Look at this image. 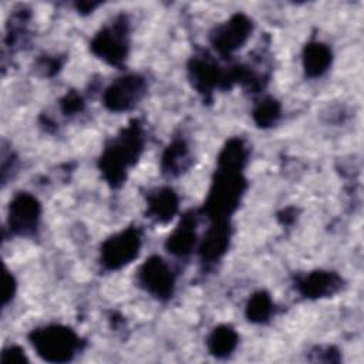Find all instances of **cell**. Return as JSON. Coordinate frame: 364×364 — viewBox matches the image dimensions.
Listing matches in <instances>:
<instances>
[{"label":"cell","mask_w":364,"mask_h":364,"mask_svg":"<svg viewBox=\"0 0 364 364\" xmlns=\"http://www.w3.org/2000/svg\"><path fill=\"white\" fill-rule=\"evenodd\" d=\"M33 343L38 351L50 361L69 360L76 349L77 340L73 333L67 329L50 327L38 331Z\"/></svg>","instance_id":"cell-1"},{"label":"cell","mask_w":364,"mask_h":364,"mask_svg":"<svg viewBox=\"0 0 364 364\" xmlns=\"http://www.w3.org/2000/svg\"><path fill=\"white\" fill-rule=\"evenodd\" d=\"M138 236L134 232H124L110 239L104 247V260L110 267L129 263L138 252Z\"/></svg>","instance_id":"cell-2"},{"label":"cell","mask_w":364,"mask_h":364,"mask_svg":"<svg viewBox=\"0 0 364 364\" xmlns=\"http://www.w3.org/2000/svg\"><path fill=\"white\" fill-rule=\"evenodd\" d=\"M142 83L137 77H127L115 83L106 94V103L113 110H126L138 100Z\"/></svg>","instance_id":"cell-3"},{"label":"cell","mask_w":364,"mask_h":364,"mask_svg":"<svg viewBox=\"0 0 364 364\" xmlns=\"http://www.w3.org/2000/svg\"><path fill=\"white\" fill-rule=\"evenodd\" d=\"M39 218V205L30 197L17 198L10 209V225L20 232L32 231Z\"/></svg>","instance_id":"cell-4"},{"label":"cell","mask_w":364,"mask_h":364,"mask_svg":"<svg viewBox=\"0 0 364 364\" xmlns=\"http://www.w3.org/2000/svg\"><path fill=\"white\" fill-rule=\"evenodd\" d=\"M142 282L147 288L160 296H167L172 288L169 270L160 259L149 260L142 269Z\"/></svg>","instance_id":"cell-5"},{"label":"cell","mask_w":364,"mask_h":364,"mask_svg":"<svg viewBox=\"0 0 364 364\" xmlns=\"http://www.w3.org/2000/svg\"><path fill=\"white\" fill-rule=\"evenodd\" d=\"M228 175H225L220 182H217V191L212 194V205L217 210H229V208L236 202L238 194H239V184L238 178H232L231 172L226 171Z\"/></svg>","instance_id":"cell-6"},{"label":"cell","mask_w":364,"mask_h":364,"mask_svg":"<svg viewBox=\"0 0 364 364\" xmlns=\"http://www.w3.org/2000/svg\"><path fill=\"white\" fill-rule=\"evenodd\" d=\"M248 30H249V24L247 20H244L242 17L233 19L218 36L217 39L218 47L228 51L238 47L248 36Z\"/></svg>","instance_id":"cell-7"},{"label":"cell","mask_w":364,"mask_h":364,"mask_svg":"<svg viewBox=\"0 0 364 364\" xmlns=\"http://www.w3.org/2000/svg\"><path fill=\"white\" fill-rule=\"evenodd\" d=\"M330 63V53L322 44H313L306 51V70L312 76H317L326 70Z\"/></svg>","instance_id":"cell-8"},{"label":"cell","mask_w":364,"mask_h":364,"mask_svg":"<svg viewBox=\"0 0 364 364\" xmlns=\"http://www.w3.org/2000/svg\"><path fill=\"white\" fill-rule=\"evenodd\" d=\"M94 49L104 56L106 58H110L111 62H117V60L123 58L121 56L124 54V47H123V42H119V39L113 35H101L96 43H94Z\"/></svg>","instance_id":"cell-9"},{"label":"cell","mask_w":364,"mask_h":364,"mask_svg":"<svg viewBox=\"0 0 364 364\" xmlns=\"http://www.w3.org/2000/svg\"><path fill=\"white\" fill-rule=\"evenodd\" d=\"M210 351L217 356H224L228 354L229 351L233 350L236 345V335L228 329V327H221L215 330L214 335L210 338Z\"/></svg>","instance_id":"cell-10"},{"label":"cell","mask_w":364,"mask_h":364,"mask_svg":"<svg viewBox=\"0 0 364 364\" xmlns=\"http://www.w3.org/2000/svg\"><path fill=\"white\" fill-rule=\"evenodd\" d=\"M228 232L222 228H215L209 231L208 236L204 240V255L208 258H217L224 252L228 244Z\"/></svg>","instance_id":"cell-11"},{"label":"cell","mask_w":364,"mask_h":364,"mask_svg":"<svg viewBox=\"0 0 364 364\" xmlns=\"http://www.w3.org/2000/svg\"><path fill=\"white\" fill-rule=\"evenodd\" d=\"M336 282L335 278L326 275V273H316V275H312L306 283H305V293L311 296H320L330 293L333 289H335Z\"/></svg>","instance_id":"cell-12"},{"label":"cell","mask_w":364,"mask_h":364,"mask_svg":"<svg viewBox=\"0 0 364 364\" xmlns=\"http://www.w3.org/2000/svg\"><path fill=\"white\" fill-rule=\"evenodd\" d=\"M151 206H153V212L160 220L169 218L176 209V199L172 192L164 191L153 201Z\"/></svg>","instance_id":"cell-13"},{"label":"cell","mask_w":364,"mask_h":364,"mask_svg":"<svg viewBox=\"0 0 364 364\" xmlns=\"http://www.w3.org/2000/svg\"><path fill=\"white\" fill-rule=\"evenodd\" d=\"M194 232L184 226V228H181L169 240V245L172 248V252H178V254H184V252H188L191 245H192V242H194Z\"/></svg>","instance_id":"cell-14"},{"label":"cell","mask_w":364,"mask_h":364,"mask_svg":"<svg viewBox=\"0 0 364 364\" xmlns=\"http://www.w3.org/2000/svg\"><path fill=\"white\" fill-rule=\"evenodd\" d=\"M270 313V300L267 296L259 295L254 297L249 305V316L252 320H263Z\"/></svg>","instance_id":"cell-15"},{"label":"cell","mask_w":364,"mask_h":364,"mask_svg":"<svg viewBox=\"0 0 364 364\" xmlns=\"http://www.w3.org/2000/svg\"><path fill=\"white\" fill-rule=\"evenodd\" d=\"M259 115V123H269V121L275 119V117L278 115V110L275 107V104H266L263 107H260V110L258 111Z\"/></svg>","instance_id":"cell-16"}]
</instances>
